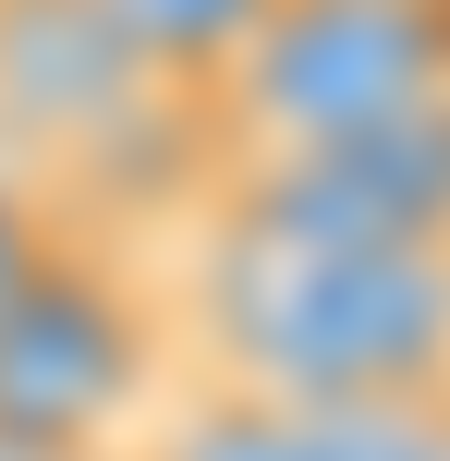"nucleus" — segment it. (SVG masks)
Segmentation results:
<instances>
[{
  "mask_svg": "<svg viewBox=\"0 0 450 461\" xmlns=\"http://www.w3.org/2000/svg\"><path fill=\"white\" fill-rule=\"evenodd\" d=\"M97 461H146V438H134V449H97Z\"/></svg>",
  "mask_w": 450,
  "mask_h": 461,
  "instance_id": "nucleus-8",
  "label": "nucleus"
},
{
  "mask_svg": "<svg viewBox=\"0 0 450 461\" xmlns=\"http://www.w3.org/2000/svg\"><path fill=\"white\" fill-rule=\"evenodd\" d=\"M146 461H305V438H292V401H256V389L195 376V389L146 425Z\"/></svg>",
  "mask_w": 450,
  "mask_h": 461,
  "instance_id": "nucleus-5",
  "label": "nucleus"
},
{
  "mask_svg": "<svg viewBox=\"0 0 450 461\" xmlns=\"http://www.w3.org/2000/svg\"><path fill=\"white\" fill-rule=\"evenodd\" d=\"M170 365H183V340H170V279H146L122 230L73 219L61 243L0 292V438H24L49 461L134 449L146 425H159Z\"/></svg>",
  "mask_w": 450,
  "mask_h": 461,
  "instance_id": "nucleus-2",
  "label": "nucleus"
},
{
  "mask_svg": "<svg viewBox=\"0 0 450 461\" xmlns=\"http://www.w3.org/2000/svg\"><path fill=\"white\" fill-rule=\"evenodd\" d=\"M170 340L195 376L256 401H402L450 389V255L329 243L207 207L170 267Z\"/></svg>",
  "mask_w": 450,
  "mask_h": 461,
  "instance_id": "nucleus-1",
  "label": "nucleus"
},
{
  "mask_svg": "<svg viewBox=\"0 0 450 461\" xmlns=\"http://www.w3.org/2000/svg\"><path fill=\"white\" fill-rule=\"evenodd\" d=\"M305 461H450V389L402 401H292Z\"/></svg>",
  "mask_w": 450,
  "mask_h": 461,
  "instance_id": "nucleus-6",
  "label": "nucleus"
},
{
  "mask_svg": "<svg viewBox=\"0 0 450 461\" xmlns=\"http://www.w3.org/2000/svg\"><path fill=\"white\" fill-rule=\"evenodd\" d=\"M280 13V0H110V24H122V49H134L146 73H159L170 97H207L219 73L256 49V24Z\"/></svg>",
  "mask_w": 450,
  "mask_h": 461,
  "instance_id": "nucleus-4",
  "label": "nucleus"
},
{
  "mask_svg": "<svg viewBox=\"0 0 450 461\" xmlns=\"http://www.w3.org/2000/svg\"><path fill=\"white\" fill-rule=\"evenodd\" d=\"M427 97H450V0H280L256 49L207 86V122L232 158H292Z\"/></svg>",
  "mask_w": 450,
  "mask_h": 461,
  "instance_id": "nucleus-3",
  "label": "nucleus"
},
{
  "mask_svg": "<svg viewBox=\"0 0 450 461\" xmlns=\"http://www.w3.org/2000/svg\"><path fill=\"white\" fill-rule=\"evenodd\" d=\"M61 230H73V207H61V194H49L37 170L13 158V146H0V292H13V279L37 267V255L61 243Z\"/></svg>",
  "mask_w": 450,
  "mask_h": 461,
  "instance_id": "nucleus-7",
  "label": "nucleus"
}]
</instances>
